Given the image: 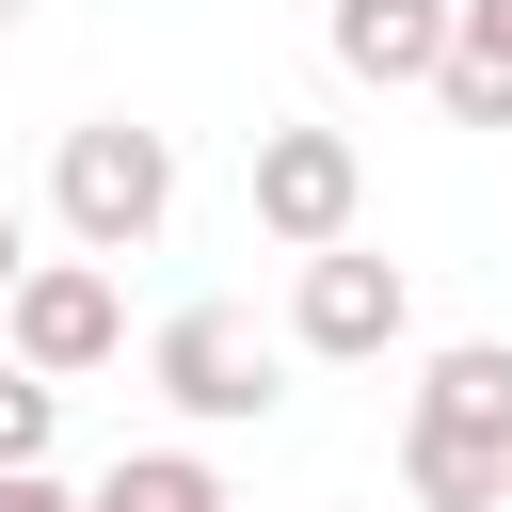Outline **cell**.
<instances>
[{
    "instance_id": "cell-1",
    "label": "cell",
    "mask_w": 512,
    "mask_h": 512,
    "mask_svg": "<svg viewBox=\"0 0 512 512\" xmlns=\"http://www.w3.org/2000/svg\"><path fill=\"white\" fill-rule=\"evenodd\" d=\"M48 208H64L80 256H144V240L176 224V144H160L144 112H80L64 160H48Z\"/></svg>"
},
{
    "instance_id": "cell-5",
    "label": "cell",
    "mask_w": 512,
    "mask_h": 512,
    "mask_svg": "<svg viewBox=\"0 0 512 512\" xmlns=\"http://www.w3.org/2000/svg\"><path fill=\"white\" fill-rule=\"evenodd\" d=\"M0 352H16V368H48V384L112 368V352H128L112 272H96V256H32V272H16V304H0Z\"/></svg>"
},
{
    "instance_id": "cell-13",
    "label": "cell",
    "mask_w": 512,
    "mask_h": 512,
    "mask_svg": "<svg viewBox=\"0 0 512 512\" xmlns=\"http://www.w3.org/2000/svg\"><path fill=\"white\" fill-rule=\"evenodd\" d=\"M16 272H32V224H16V208H0V304H16Z\"/></svg>"
},
{
    "instance_id": "cell-3",
    "label": "cell",
    "mask_w": 512,
    "mask_h": 512,
    "mask_svg": "<svg viewBox=\"0 0 512 512\" xmlns=\"http://www.w3.org/2000/svg\"><path fill=\"white\" fill-rule=\"evenodd\" d=\"M256 240H288V256H336L352 224H368V160H352V128H304V112H272L256 128Z\"/></svg>"
},
{
    "instance_id": "cell-14",
    "label": "cell",
    "mask_w": 512,
    "mask_h": 512,
    "mask_svg": "<svg viewBox=\"0 0 512 512\" xmlns=\"http://www.w3.org/2000/svg\"><path fill=\"white\" fill-rule=\"evenodd\" d=\"M16 16H32V0H0V32H16Z\"/></svg>"
},
{
    "instance_id": "cell-12",
    "label": "cell",
    "mask_w": 512,
    "mask_h": 512,
    "mask_svg": "<svg viewBox=\"0 0 512 512\" xmlns=\"http://www.w3.org/2000/svg\"><path fill=\"white\" fill-rule=\"evenodd\" d=\"M0 512H96V496H80V480H48V464H16V480H0Z\"/></svg>"
},
{
    "instance_id": "cell-9",
    "label": "cell",
    "mask_w": 512,
    "mask_h": 512,
    "mask_svg": "<svg viewBox=\"0 0 512 512\" xmlns=\"http://www.w3.org/2000/svg\"><path fill=\"white\" fill-rule=\"evenodd\" d=\"M416 416H448V432H512V352H496V336H464V352H432V384H416Z\"/></svg>"
},
{
    "instance_id": "cell-8",
    "label": "cell",
    "mask_w": 512,
    "mask_h": 512,
    "mask_svg": "<svg viewBox=\"0 0 512 512\" xmlns=\"http://www.w3.org/2000/svg\"><path fill=\"white\" fill-rule=\"evenodd\" d=\"M432 112H448V128H512V0H464V32H448V80H432Z\"/></svg>"
},
{
    "instance_id": "cell-7",
    "label": "cell",
    "mask_w": 512,
    "mask_h": 512,
    "mask_svg": "<svg viewBox=\"0 0 512 512\" xmlns=\"http://www.w3.org/2000/svg\"><path fill=\"white\" fill-rule=\"evenodd\" d=\"M400 496H416V512H512V432L400 416Z\"/></svg>"
},
{
    "instance_id": "cell-10",
    "label": "cell",
    "mask_w": 512,
    "mask_h": 512,
    "mask_svg": "<svg viewBox=\"0 0 512 512\" xmlns=\"http://www.w3.org/2000/svg\"><path fill=\"white\" fill-rule=\"evenodd\" d=\"M96 512H224V480H208V448H128L96 480Z\"/></svg>"
},
{
    "instance_id": "cell-4",
    "label": "cell",
    "mask_w": 512,
    "mask_h": 512,
    "mask_svg": "<svg viewBox=\"0 0 512 512\" xmlns=\"http://www.w3.org/2000/svg\"><path fill=\"white\" fill-rule=\"evenodd\" d=\"M400 336H416V272H400V256H368V240L304 256V288H288V352H320V368H384Z\"/></svg>"
},
{
    "instance_id": "cell-6",
    "label": "cell",
    "mask_w": 512,
    "mask_h": 512,
    "mask_svg": "<svg viewBox=\"0 0 512 512\" xmlns=\"http://www.w3.org/2000/svg\"><path fill=\"white\" fill-rule=\"evenodd\" d=\"M448 32H464V0H336L320 16L336 80H368V96H432L448 80Z\"/></svg>"
},
{
    "instance_id": "cell-2",
    "label": "cell",
    "mask_w": 512,
    "mask_h": 512,
    "mask_svg": "<svg viewBox=\"0 0 512 512\" xmlns=\"http://www.w3.org/2000/svg\"><path fill=\"white\" fill-rule=\"evenodd\" d=\"M144 384H160L192 432H256V416L288 400V352H272L240 304H176V320L144 336Z\"/></svg>"
},
{
    "instance_id": "cell-11",
    "label": "cell",
    "mask_w": 512,
    "mask_h": 512,
    "mask_svg": "<svg viewBox=\"0 0 512 512\" xmlns=\"http://www.w3.org/2000/svg\"><path fill=\"white\" fill-rule=\"evenodd\" d=\"M48 432H64V384L0 352V480H16V464H48Z\"/></svg>"
}]
</instances>
